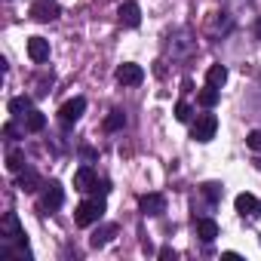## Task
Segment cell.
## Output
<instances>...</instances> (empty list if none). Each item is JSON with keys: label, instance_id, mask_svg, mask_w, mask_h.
<instances>
[{"label": "cell", "instance_id": "obj_1", "mask_svg": "<svg viewBox=\"0 0 261 261\" xmlns=\"http://www.w3.org/2000/svg\"><path fill=\"white\" fill-rule=\"evenodd\" d=\"M101 215H105V200H83L77 209H74V221L80 224V227H89V224H98L101 221Z\"/></svg>", "mask_w": 261, "mask_h": 261}, {"label": "cell", "instance_id": "obj_24", "mask_svg": "<svg viewBox=\"0 0 261 261\" xmlns=\"http://www.w3.org/2000/svg\"><path fill=\"white\" fill-rule=\"evenodd\" d=\"M246 145H249L252 151H261V129H252V133L246 136Z\"/></svg>", "mask_w": 261, "mask_h": 261}, {"label": "cell", "instance_id": "obj_15", "mask_svg": "<svg viewBox=\"0 0 261 261\" xmlns=\"http://www.w3.org/2000/svg\"><path fill=\"white\" fill-rule=\"evenodd\" d=\"M233 206H237V212H240V215H255V209H258V200H255L252 194H237Z\"/></svg>", "mask_w": 261, "mask_h": 261}, {"label": "cell", "instance_id": "obj_26", "mask_svg": "<svg viewBox=\"0 0 261 261\" xmlns=\"http://www.w3.org/2000/svg\"><path fill=\"white\" fill-rule=\"evenodd\" d=\"M4 136H7V139H16V126H13V123L4 126Z\"/></svg>", "mask_w": 261, "mask_h": 261}, {"label": "cell", "instance_id": "obj_25", "mask_svg": "<svg viewBox=\"0 0 261 261\" xmlns=\"http://www.w3.org/2000/svg\"><path fill=\"white\" fill-rule=\"evenodd\" d=\"M160 258H163V261H175V252H172L169 246H163V249H160Z\"/></svg>", "mask_w": 261, "mask_h": 261}, {"label": "cell", "instance_id": "obj_8", "mask_svg": "<svg viewBox=\"0 0 261 261\" xmlns=\"http://www.w3.org/2000/svg\"><path fill=\"white\" fill-rule=\"evenodd\" d=\"M59 4H53V0H37V4L31 7V19H37V22H53V19H59Z\"/></svg>", "mask_w": 261, "mask_h": 261}, {"label": "cell", "instance_id": "obj_9", "mask_svg": "<svg viewBox=\"0 0 261 261\" xmlns=\"http://www.w3.org/2000/svg\"><path fill=\"white\" fill-rule=\"evenodd\" d=\"M139 209H142L145 215H163V212H166V197H163V194H145V197L139 200Z\"/></svg>", "mask_w": 261, "mask_h": 261}, {"label": "cell", "instance_id": "obj_5", "mask_svg": "<svg viewBox=\"0 0 261 261\" xmlns=\"http://www.w3.org/2000/svg\"><path fill=\"white\" fill-rule=\"evenodd\" d=\"M117 80H120L123 86H139V83L145 80V68H142V65H133V62H126V65L117 68Z\"/></svg>", "mask_w": 261, "mask_h": 261}, {"label": "cell", "instance_id": "obj_14", "mask_svg": "<svg viewBox=\"0 0 261 261\" xmlns=\"http://www.w3.org/2000/svg\"><path fill=\"white\" fill-rule=\"evenodd\" d=\"M206 83L221 89V86L227 83V68H224V65H209V71H206Z\"/></svg>", "mask_w": 261, "mask_h": 261}, {"label": "cell", "instance_id": "obj_20", "mask_svg": "<svg viewBox=\"0 0 261 261\" xmlns=\"http://www.w3.org/2000/svg\"><path fill=\"white\" fill-rule=\"evenodd\" d=\"M123 126H126V114L123 111H111L105 117V129H108V133H117V129H123Z\"/></svg>", "mask_w": 261, "mask_h": 261}, {"label": "cell", "instance_id": "obj_23", "mask_svg": "<svg viewBox=\"0 0 261 261\" xmlns=\"http://www.w3.org/2000/svg\"><path fill=\"white\" fill-rule=\"evenodd\" d=\"M191 117H194L191 105H188V101H178V105H175V120H178V123H188Z\"/></svg>", "mask_w": 261, "mask_h": 261}, {"label": "cell", "instance_id": "obj_11", "mask_svg": "<svg viewBox=\"0 0 261 261\" xmlns=\"http://www.w3.org/2000/svg\"><path fill=\"white\" fill-rule=\"evenodd\" d=\"M95 185H98V178H95V172H92L89 166H80V169L74 172V191H80V194H89Z\"/></svg>", "mask_w": 261, "mask_h": 261}, {"label": "cell", "instance_id": "obj_2", "mask_svg": "<svg viewBox=\"0 0 261 261\" xmlns=\"http://www.w3.org/2000/svg\"><path fill=\"white\" fill-rule=\"evenodd\" d=\"M83 111H86V98H83V95H74V98H68V101L59 108V123H62V126H74V123L83 117Z\"/></svg>", "mask_w": 261, "mask_h": 261}, {"label": "cell", "instance_id": "obj_27", "mask_svg": "<svg viewBox=\"0 0 261 261\" xmlns=\"http://www.w3.org/2000/svg\"><path fill=\"white\" fill-rule=\"evenodd\" d=\"M255 37L261 40V16H258V22H255Z\"/></svg>", "mask_w": 261, "mask_h": 261}, {"label": "cell", "instance_id": "obj_21", "mask_svg": "<svg viewBox=\"0 0 261 261\" xmlns=\"http://www.w3.org/2000/svg\"><path fill=\"white\" fill-rule=\"evenodd\" d=\"M43 126H46V114L31 111V114H28V120H25V129H28V133H40Z\"/></svg>", "mask_w": 261, "mask_h": 261}, {"label": "cell", "instance_id": "obj_10", "mask_svg": "<svg viewBox=\"0 0 261 261\" xmlns=\"http://www.w3.org/2000/svg\"><path fill=\"white\" fill-rule=\"evenodd\" d=\"M28 59H31L34 65H43V62L49 59V40L31 37V40H28Z\"/></svg>", "mask_w": 261, "mask_h": 261}, {"label": "cell", "instance_id": "obj_18", "mask_svg": "<svg viewBox=\"0 0 261 261\" xmlns=\"http://www.w3.org/2000/svg\"><path fill=\"white\" fill-rule=\"evenodd\" d=\"M197 101H200L203 108H215V105H218V86H209V83H206V89H200Z\"/></svg>", "mask_w": 261, "mask_h": 261}, {"label": "cell", "instance_id": "obj_22", "mask_svg": "<svg viewBox=\"0 0 261 261\" xmlns=\"http://www.w3.org/2000/svg\"><path fill=\"white\" fill-rule=\"evenodd\" d=\"M221 191H224V188H221L218 181H206V185H203V194H206L209 203H218V200H221Z\"/></svg>", "mask_w": 261, "mask_h": 261}, {"label": "cell", "instance_id": "obj_6", "mask_svg": "<svg viewBox=\"0 0 261 261\" xmlns=\"http://www.w3.org/2000/svg\"><path fill=\"white\" fill-rule=\"evenodd\" d=\"M0 230H4V240H10V243H25V230H22L16 212H7V215H4V224H0Z\"/></svg>", "mask_w": 261, "mask_h": 261}, {"label": "cell", "instance_id": "obj_4", "mask_svg": "<svg viewBox=\"0 0 261 261\" xmlns=\"http://www.w3.org/2000/svg\"><path fill=\"white\" fill-rule=\"evenodd\" d=\"M62 203H65V191H62V185H59V181H49V185H43L40 209H43V212H56Z\"/></svg>", "mask_w": 261, "mask_h": 261}, {"label": "cell", "instance_id": "obj_13", "mask_svg": "<svg viewBox=\"0 0 261 261\" xmlns=\"http://www.w3.org/2000/svg\"><path fill=\"white\" fill-rule=\"evenodd\" d=\"M197 237H200L203 243H212V240L218 237V224H215L212 218H197Z\"/></svg>", "mask_w": 261, "mask_h": 261}, {"label": "cell", "instance_id": "obj_17", "mask_svg": "<svg viewBox=\"0 0 261 261\" xmlns=\"http://www.w3.org/2000/svg\"><path fill=\"white\" fill-rule=\"evenodd\" d=\"M117 233V224H105V227H98L92 237H89V243L98 249V246H105V243H111V237Z\"/></svg>", "mask_w": 261, "mask_h": 261}, {"label": "cell", "instance_id": "obj_16", "mask_svg": "<svg viewBox=\"0 0 261 261\" xmlns=\"http://www.w3.org/2000/svg\"><path fill=\"white\" fill-rule=\"evenodd\" d=\"M10 114H13V117H25V114H31V98H28V95H16V98H10Z\"/></svg>", "mask_w": 261, "mask_h": 261}, {"label": "cell", "instance_id": "obj_3", "mask_svg": "<svg viewBox=\"0 0 261 261\" xmlns=\"http://www.w3.org/2000/svg\"><path fill=\"white\" fill-rule=\"evenodd\" d=\"M215 133H218V120H215L212 114L197 117V123L191 126V139H194V142H212Z\"/></svg>", "mask_w": 261, "mask_h": 261}, {"label": "cell", "instance_id": "obj_7", "mask_svg": "<svg viewBox=\"0 0 261 261\" xmlns=\"http://www.w3.org/2000/svg\"><path fill=\"white\" fill-rule=\"evenodd\" d=\"M117 19H120V25H126V28H139V25H142V10H139V4H133V0L120 4Z\"/></svg>", "mask_w": 261, "mask_h": 261}, {"label": "cell", "instance_id": "obj_19", "mask_svg": "<svg viewBox=\"0 0 261 261\" xmlns=\"http://www.w3.org/2000/svg\"><path fill=\"white\" fill-rule=\"evenodd\" d=\"M7 169H10V172H16V175L25 169V154H22L19 148H13V151L7 154Z\"/></svg>", "mask_w": 261, "mask_h": 261}, {"label": "cell", "instance_id": "obj_28", "mask_svg": "<svg viewBox=\"0 0 261 261\" xmlns=\"http://www.w3.org/2000/svg\"><path fill=\"white\" fill-rule=\"evenodd\" d=\"M255 215H261V203H258V209H255Z\"/></svg>", "mask_w": 261, "mask_h": 261}, {"label": "cell", "instance_id": "obj_12", "mask_svg": "<svg viewBox=\"0 0 261 261\" xmlns=\"http://www.w3.org/2000/svg\"><path fill=\"white\" fill-rule=\"evenodd\" d=\"M16 188H19L22 194H34V191H40V188H43V181H40V175H37L34 169H22V172H19Z\"/></svg>", "mask_w": 261, "mask_h": 261}]
</instances>
